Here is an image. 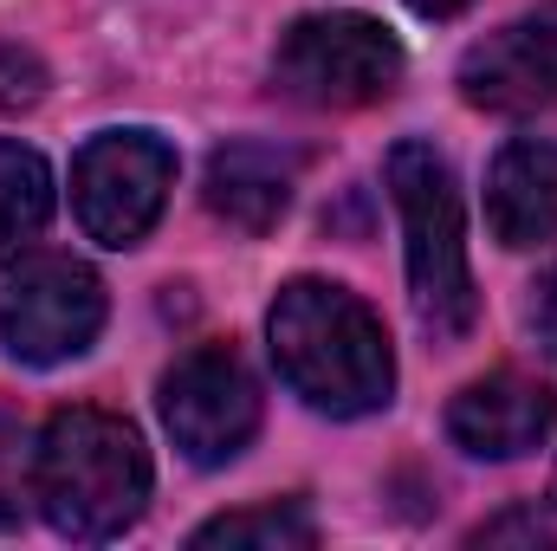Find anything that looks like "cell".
Segmentation results:
<instances>
[{
  "instance_id": "obj_1",
  "label": "cell",
  "mask_w": 557,
  "mask_h": 551,
  "mask_svg": "<svg viewBox=\"0 0 557 551\" xmlns=\"http://www.w3.org/2000/svg\"><path fill=\"white\" fill-rule=\"evenodd\" d=\"M267 338H273V364L285 390L318 415H376L396 396V351L383 318L331 285V279H292L267 311Z\"/></svg>"
},
{
  "instance_id": "obj_7",
  "label": "cell",
  "mask_w": 557,
  "mask_h": 551,
  "mask_svg": "<svg viewBox=\"0 0 557 551\" xmlns=\"http://www.w3.org/2000/svg\"><path fill=\"white\" fill-rule=\"evenodd\" d=\"M162 428L195 467H227L260 434V383L227 344H195L162 377Z\"/></svg>"
},
{
  "instance_id": "obj_17",
  "label": "cell",
  "mask_w": 557,
  "mask_h": 551,
  "mask_svg": "<svg viewBox=\"0 0 557 551\" xmlns=\"http://www.w3.org/2000/svg\"><path fill=\"white\" fill-rule=\"evenodd\" d=\"M409 7H416L421 20H454V13H460L467 0H409Z\"/></svg>"
},
{
  "instance_id": "obj_18",
  "label": "cell",
  "mask_w": 557,
  "mask_h": 551,
  "mask_svg": "<svg viewBox=\"0 0 557 551\" xmlns=\"http://www.w3.org/2000/svg\"><path fill=\"white\" fill-rule=\"evenodd\" d=\"M552 506H557V467H552Z\"/></svg>"
},
{
  "instance_id": "obj_16",
  "label": "cell",
  "mask_w": 557,
  "mask_h": 551,
  "mask_svg": "<svg viewBox=\"0 0 557 551\" xmlns=\"http://www.w3.org/2000/svg\"><path fill=\"white\" fill-rule=\"evenodd\" d=\"M532 331H539L545 357L557 364V267L552 273H539V285H532Z\"/></svg>"
},
{
  "instance_id": "obj_15",
  "label": "cell",
  "mask_w": 557,
  "mask_h": 551,
  "mask_svg": "<svg viewBox=\"0 0 557 551\" xmlns=\"http://www.w3.org/2000/svg\"><path fill=\"white\" fill-rule=\"evenodd\" d=\"M39 91H46V72H39L26 52L0 46V111H13V105H33Z\"/></svg>"
},
{
  "instance_id": "obj_9",
  "label": "cell",
  "mask_w": 557,
  "mask_h": 551,
  "mask_svg": "<svg viewBox=\"0 0 557 551\" xmlns=\"http://www.w3.org/2000/svg\"><path fill=\"white\" fill-rule=\"evenodd\" d=\"M552 428H557V390L519 377V370H493V377L467 383L447 403V434L480 461H519L539 441H552Z\"/></svg>"
},
{
  "instance_id": "obj_4",
  "label": "cell",
  "mask_w": 557,
  "mask_h": 551,
  "mask_svg": "<svg viewBox=\"0 0 557 551\" xmlns=\"http://www.w3.org/2000/svg\"><path fill=\"white\" fill-rule=\"evenodd\" d=\"M273 78L311 111H363L403 85V46L370 13H305L278 39Z\"/></svg>"
},
{
  "instance_id": "obj_8",
  "label": "cell",
  "mask_w": 557,
  "mask_h": 551,
  "mask_svg": "<svg viewBox=\"0 0 557 551\" xmlns=\"http://www.w3.org/2000/svg\"><path fill=\"white\" fill-rule=\"evenodd\" d=\"M460 98L493 118H532L557 105V7L486 33L460 59Z\"/></svg>"
},
{
  "instance_id": "obj_5",
  "label": "cell",
  "mask_w": 557,
  "mask_h": 551,
  "mask_svg": "<svg viewBox=\"0 0 557 551\" xmlns=\"http://www.w3.org/2000/svg\"><path fill=\"white\" fill-rule=\"evenodd\" d=\"M104 331V285L72 254H26L0 279V344L13 364H65L85 357Z\"/></svg>"
},
{
  "instance_id": "obj_12",
  "label": "cell",
  "mask_w": 557,
  "mask_h": 551,
  "mask_svg": "<svg viewBox=\"0 0 557 551\" xmlns=\"http://www.w3.org/2000/svg\"><path fill=\"white\" fill-rule=\"evenodd\" d=\"M52 221V169L39 149L0 137V254H26Z\"/></svg>"
},
{
  "instance_id": "obj_6",
  "label": "cell",
  "mask_w": 557,
  "mask_h": 551,
  "mask_svg": "<svg viewBox=\"0 0 557 551\" xmlns=\"http://www.w3.org/2000/svg\"><path fill=\"white\" fill-rule=\"evenodd\" d=\"M175 188V149L156 131H104L72 162V208L98 247H137Z\"/></svg>"
},
{
  "instance_id": "obj_14",
  "label": "cell",
  "mask_w": 557,
  "mask_h": 551,
  "mask_svg": "<svg viewBox=\"0 0 557 551\" xmlns=\"http://www.w3.org/2000/svg\"><path fill=\"white\" fill-rule=\"evenodd\" d=\"M33 441L39 434H26V421L0 415V532L20 526L33 506Z\"/></svg>"
},
{
  "instance_id": "obj_2",
  "label": "cell",
  "mask_w": 557,
  "mask_h": 551,
  "mask_svg": "<svg viewBox=\"0 0 557 551\" xmlns=\"http://www.w3.org/2000/svg\"><path fill=\"white\" fill-rule=\"evenodd\" d=\"M33 506L59 539H117L149 506V448L111 409H59L33 441Z\"/></svg>"
},
{
  "instance_id": "obj_10",
  "label": "cell",
  "mask_w": 557,
  "mask_h": 551,
  "mask_svg": "<svg viewBox=\"0 0 557 551\" xmlns=\"http://www.w3.org/2000/svg\"><path fill=\"white\" fill-rule=\"evenodd\" d=\"M486 221L499 247H539L557 234V143L519 137L493 156L486 175Z\"/></svg>"
},
{
  "instance_id": "obj_13",
  "label": "cell",
  "mask_w": 557,
  "mask_h": 551,
  "mask_svg": "<svg viewBox=\"0 0 557 551\" xmlns=\"http://www.w3.org/2000/svg\"><path fill=\"white\" fill-rule=\"evenodd\" d=\"M318 539L311 513L298 500H267V506H247V513H221L195 532V546H267V551H305Z\"/></svg>"
},
{
  "instance_id": "obj_3",
  "label": "cell",
  "mask_w": 557,
  "mask_h": 551,
  "mask_svg": "<svg viewBox=\"0 0 557 551\" xmlns=\"http://www.w3.org/2000/svg\"><path fill=\"white\" fill-rule=\"evenodd\" d=\"M389 201L409 234V298H416L421 331L434 344H460L480 318V298H473V273H467L460 188L434 143L409 137L389 149Z\"/></svg>"
},
{
  "instance_id": "obj_11",
  "label": "cell",
  "mask_w": 557,
  "mask_h": 551,
  "mask_svg": "<svg viewBox=\"0 0 557 551\" xmlns=\"http://www.w3.org/2000/svg\"><path fill=\"white\" fill-rule=\"evenodd\" d=\"M292 201V156H278L273 143H227L208 156V208L240 228V234H267L278 228Z\"/></svg>"
}]
</instances>
